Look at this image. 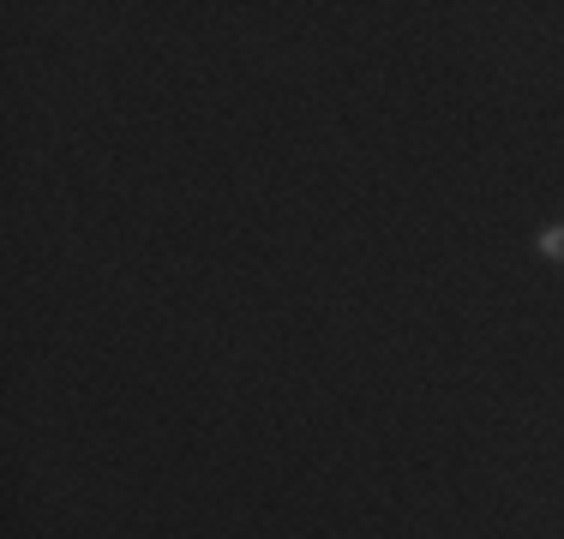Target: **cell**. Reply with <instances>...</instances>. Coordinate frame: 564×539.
Masks as SVG:
<instances>
[{"label":"cell","instance_id":"6da1fadb","mask_svg":"<svg viewBox=\"0 0 564 539\" xmlns=\"http://www.w3.org/2000/svg\"><path fill=\"white\" fill-rule=\"evenodd\" d=\"M534 246H541V258H553V264H564V228H546V234L534 240Z\"/></svg>","mask_w":564,"mask_h":539}]
</instances>
